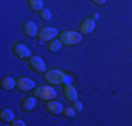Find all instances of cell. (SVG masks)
<instances>
[{
	"instance_id": "obj_6",
	"label": "cell",
	"mask_w": 132,
	"mask_h": 126,
	"mask_svg": "<svg viewBox=\"0 0 132 126\" xmlns=\"http://www.w3.org/2000/svg\"><path fill=\"white\" fill-rule=\"evenodd\" d=\"M35 87H37L35 83H34L30 77H26V76L18 77L17 80H15V88H17L18 91H21V93H28V91L34 90Z\"/></svg>"
},
{
	"instance_id": "obj_8",
	"label": "cell",
	"mask_w": 132,
	"mask_h": 126,
	"mask_svg": "<svg viewBox=\"0 0 132 126\" xmlns=\"http://www.w3.org/2000/svg\"><path fill=\"white\" fill-rule=\"evenodd\" d=\"M38 27H37V24L34 23V21L31 20H27L26 23L23 24V32L24 35L28 37V38H35L38 35Z\"/></svg>"
},
{
	"instance_id": "obj_16",
	"label": "cell",
	"mask_w": 132,
	"mask_h": 126,
	"mask_svg": "<svg viewBox=\"0 0 132 126\" xmlns=\"http://www.w3.org/2000/svg\"><path fill=\"white\" fill-rule=\"evenodd\" d=\"M62 46H63V43L61 42V39H52V41H49V45H48V50L49 52H58L59 49L62 48Z\"/></svg>"
},
{
	"instance_id": "obj_2",
	"label": "cell",
	"mask_w": 132,
	"mask_h": 126,
	"mask_svg": "<svg viewBox=\"0 0 132 126\" xmlns=\"http://www.w3.org/2000/svg\"><path fill=\"white\" fill-rule=\"evenodd\" d=\"M59 39L63 43L65 46H73L76 43H80L81 39H83V35L80 32H76V31L72 30H66L59 32Z\"/></svg>"
},
{
	"instance_id": "obj_9",
	"label": "cell",
	"mask_w": 132,
	"mask_h": 126,
	"mask_svg": "<svg viewBox=\"0 0 132 126\" xmlns=\"http://www.w3.org/2000/svg\"><path fill=\"white\" fill-rule=\"evenodd\" d=\"M63 97L70 102H75L79 98V93H77L76 87H73L70 83H68V84H63Z\"/></svg>"
},
{
	"instance_id": "obj_12",
	"label": "cell",
	"mask_w": 132,
	"mask_h": 126,
	"mask_svg": "<svg viewBox=\"0 0 132 126\" xmlns=\"http://www.w3.org/2000/svg\"><path fill=\"white\" fill-rule=\"evenodd\" d=\"M37 100L38 98H35V97H26L21 101V109L26 112H31L37 106Z\"/></svg>"
},
{
	"instance_id": "obj_5",
	"label": "cell",
	"mask_w": 132,
	"mask_h": 126,
	"mask_svg": "<svg viewBox=\"0 0 132 126\" xmlns=\"http://www.w3.org/2000/svg\"><path fill=\"white\" fill-rule=\"evenodd\" d=\"M28 66H30L31 70L35 71V73H38V74H42V73L46 71L45 62H44V59L38 55H34V56H31V58L28 59Z\"/></svg>"
},
{
	"instance_id": "obj_11",
	"label": "cell",
	"mask_w": 132,
	"mask_h": 126,
	"mask_svg": "<svg viewBox=\"0 0 132 126\" xmlns=\"http://www.w3.org/2000/svg\"><path fill=\"white\" fill-rule=\"evenodd\" d=\"M46 111L51 115H61L63 112V105L58 101H46Z\"/></svg>"
},
{
	"instance_id": "obj_15",
	"label": "cell",
	"mask_w": 132,
	"mask_h": 126,
	"mask_svg": "<svg viewBox=\"0 0 132 126\" xmlns=\"http://www.w3.org/2000/svg\"><path fill=\"white\" fill-rule=\"evenodd\" d=\"M0 118H2V121L10 123L11 121H14V112L11 111L10 108H3L2 111H0Z\"/></svg>"
},
{
	"instance_id": "obj_21",
	"label": "cell",
	"mask_w": 132,
	"mask_h": 126,
	"mask_svg": "<svg viewBox=\"0 0 132 126\" xmlns=\"http://www.w3.org/2000/svg\"><path fill=\"white\" fill-rule=\"evenodd\" d=\"M92 2L94 3V4H97V6H103L105 3V0H92Z\"/></svg>"
},
{
	"instance_id": "obj_7",
	"label": "cell",
	"mask_w": 132,
	"mask_h": 126,
	"mask_svg": "<svg viewBox=\"0 0 132 126\" xmlns=\"http://www.w3.org/2000/svg\"><path fill=\"white\" fill-rule=\"evenodd\" d=\"M13 53L20 59H30L31 58V49L28 48L26 43H21V42H17L13 45Z\"/></svg>"
},
{
	"instance_id": "obj_22",
	"label": "cell",
	"mask_w": 132,
	"mask_h": 126,
	"mask_svg": "<svg viewBox=\"0 0 132 126\" xmlns=\"http://www.w3.org/2000/svg\"><path fill=\"white\" fill-rule=\"evenodd\" d=\"M92 18H93V20H94V21H96V20H98V18H100V14H98V13H94V14H93V17H92Z\"/></svg>"
},
{
	"instance_id": "obj_20",
	"label": "cell",
	"mask_w": 132,
	"mask_h": 126,
	"mask_svg": "<svg viewBox=\"0 0 132 126\" xmlns=\"http://www.w3.org/2000/svg\"><path fill=\"white\" fill-rule=\"evenodd\" d=\"M11 126H26V123H24V121H21V119H14V121L10 122Z\"/></svg>"
},
{
	"instance_id": "obj_18",
	"label": "cell",
	"mask_w": 132,
	"mask_h": 126,
	"mask_svg": "<svg viewBox=\"0 0 132 126\" xmlns=\"http://www.w3.org/2000/svg\"><path fill=\"white\" fill-rule=\"evenodd\" d=\"M63 115L66 116V118H73V116H76L77 111L73 108V106H66V108H63Z\"/></svg>"
},
{
	"instance_id": "obj_13",
	"label": "cell",
	"mask_w": 132,
	"mask_h": 126,
	"mask_svg": "<svg viewBox=\"0 0 132 126\" xmlns=\"http://www.w3.org/2000/svg\"><path fill=\"white\" fill-rule=\"evenodd\" d=\"M0 86L4 91H10L15 88V78L10 77V76H6V77L2 78V81H0Z\"/></svg>"
},
{
	"instance_id": "obj_19",
	"label": "cell",
	"mask_w": 132,
	"mask_h": 126,
	"mask_svg": "<svg viewBox=\"0 0 132 126\" xmlns=\"http://www.w3.org/2000/svg\"><path fill=\"white\" fill-rule=\"evenodd\" d=\"M73 104V108L76 109L77 112H81V109H83V104L80 102V101H75V102H72Z\"/></svg>"
},
{
	"instance_id": "obj_10",
	"label": "cell",
	"mask_w": 132,
	"mask_h": 126,
	"mask_svg": "<svg viewBox=\"0 0 132 126\" xmlns=\"http://www.w3.org/2000/svg\"><path fill=\"white\" fill-rule=\"evenodd\" d=\"M96 28V21L93 18H84L83 21L80 23L79 27V32L81 35H87V34H92Z\"/></svg>"
},
{
	"instance_id": "obj_17",
	"label": "cell",
	"mask_w": 132,
	"mask_h": 126,
	"mask_svg": "<svg viewBox=\"0 0 132 126\" xmlns=\"http://www.w3.org/2000/svg\"><path fill=\"white\" fill-rule=\"evenodd\" d=\"M38 14H39V18H41V20H44V21H49L52 18L51 10H48V8H45V7H44L42 10L38 13Z\"/></svg>"
},
{
	"instance_id": "obj_4",
	"label": "cell",
	"mask_w": 132,
	"mask_h": 126,
	"mask_svg": "<svg viewBox=\"0 0 132 126\" xmlns=\"http://www.w3.org/2000/svg\"><path fill=\"white\" fill-rule=\"evenodd\" d=\"M58 35H59V32L55 27H42L38 31L37 38H38V41L42 43V42H49V41L55 39Z\"/></svg>"
},
{
	"instance_id": "obj_14",
	"label": "cell",
	"mask_w": 132,
	"mask_h": 126,
	"mask_svg": "<svg viewBox=\"0 0 132 126\" xmlns=\"http://www.w3.org/2000/svg\"><path fill=\"white\" fill-rule=\"evenodd\" d=\"M27 6L31 11L39 13L44 8V0H27Z\"/></svg>"
},
{
	"instance_id": "obj_3",
	"label": "cell",
	"mask_w": 132,
	"mask_h": 126,
	"mask_svg": "<svg viewBox=\"0 0 132 126\" xmlns=\"http://www.w3.org/2000/svg\"><path fill=\"white\" fill-rule=\"evenodd\" d=\"M34 97L42 101H52L56 98V90L52 86H38L34 88Z\"/></svg>"
},
{
	"instance_id": "obj_1",
	"label": "cell",
	"mask_w": 132,
	"mask_h": 126,
	"mask_svg": "<svg viewBox=\"0 0 132 126\" xmlns=\"http://www.w3.org/2000/svg\"><path fill=\"white\" fill-rule=\"evenodd\" d=\"M44 78L48 84L51 86H61V84H65V81L72 80L68 74H65L62 70H58V69H52V70H46L44 73Z\"/></svg>"
}]
</instances>
